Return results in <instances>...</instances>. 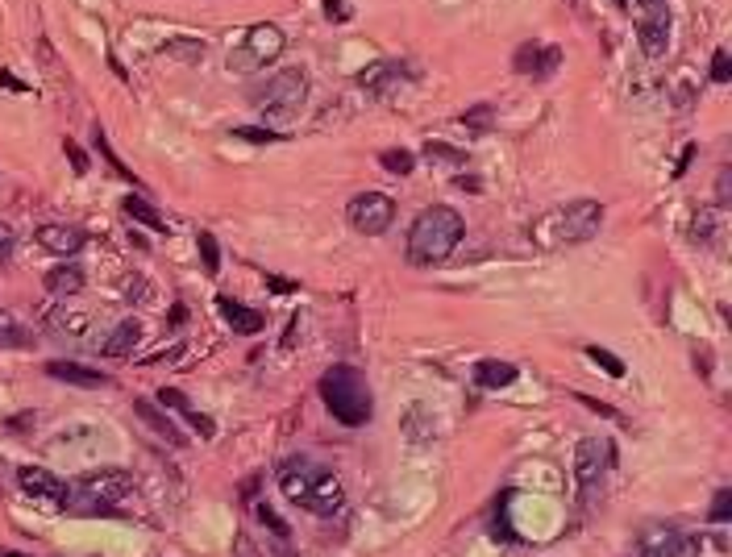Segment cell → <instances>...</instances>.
I'll use <instances>...</instances> for the list:
<instances>
[{"label": "cell", "instance_id": "6da1fadb", "mask_svg": "<svg viewBox=\"0 0 732 557\" xmlns=\"http://www.w3.org/2000/svg\"><path fill=\"white\" fill-rule=\"evenodd\" d=\"M275 479H279V491L287 495V503H296V508H304V512L333 516V512L346 508L342 479H337L329 466L313 462V458H287Z\"/></svg>", "mask_w": 732, "mask_h": 557}, {"label": "cell", "instance_id": "7a4b0ae2", "mask_svg": "<svg viewBox=\"0 0 732 557\" xmlns=\"http://www.w3.org/2000/svg\"><path fill=\"white\" fill-rule=\"evenodd\" d=\"M462 234H466V225H462V216L454 213L449 204L425 208V213L412 221V229H408V258L416 266L446 263V258L458 250Z\"/></svg>", "mask_w": 732, "mask_h": 557}, {"label": "cell", "instance_id": "3957f363", "mask_svg": "<svg viewBox=\"0 0 732 557\" xmlns=\"http://www.w3.org/2000/svg\"><path fill=\"white\" fill-rule=\"evenodd\" d=\"M129 491H134V474L129 470H117V466L88 470L75 482H67V499H63L59 512H71V516H117L113 503H121Z\"/></svg>", "mask_w": 732, "mask_h": 557}, {"label": "cell", "instance_id": "277c9868", "mask_svg": "<svg viewBox=\"0 0 732 557\" xmlns=\"http://www.w3.org/2000/svg\"><path fill=\"white\" fill-rule=\"evenodd\" d=\"M321 400L333 412V421H342L346 429H362V424L375 416V395L362 379V371L337 362L321 374Z\"/></svg>", "mask_w": 732, "mask_h": 557}, {"label": "cell", "instance_id": "5b68a950", "mask_svg": "<svg viewBox=\"0 0 732 557\" xmlns=\"http://www.w3.org/2000/svg\"><path fill=\"white\" fill-rule=\"evenodd\" d=\"M604 225V204L599 200H575V204H562L554 213H546L533 225V242L541 250H562V245H583L599 234Z\"/></svg>", "mask_w": 732, "mask_h": 557}, {"label": "cell", "instance_id": "8992f818", "mask_svg": "<svg viewBox=\"0 0 732 557\" xmlns=\"http://www.w3.org/2000/svg\"><path fill=\"white\" fill-rule=\"evenodd\" d=\"M304 96H308V84H304V71H279V75H271L266 84H258L255 92H250V100H255V108H263V117L275 125H287V121L296 117L304 108Z\"/></svg>", "mask_w": 732, "mask_h": 557}, {"label": "cell", "instance_id": "52a82bcc", "mask_svg": "<svg viewBox=\"0 0 732 557\" xmlns=\"http://www.w3.org/2000/svg\"><path fill=\"white\" fill-rule=\"evenodd\" d=\"M284 46H287L284 30H279L275 21H258V25H250V30L242 34V42L229 50V71H237V75H255V71H263L266 63L279 59Z\"/></svg>", "mask_w": 732, "mask_h": 557}, {"label": "cell", "instance_id": "ba28073f", "mask_svg": "<svg viewBox=\"0 0 732 557\" xmlns=\"http://www.w3.org/2000/svg\"><path fill=\"white\" fill-rule=\"evenodd\" d=\"M607 474H612V441L583 437L575 445V487H578V503L583 508H591L604 495Z\"/></svg>", "mask_w": 732, "mask_h": 557}, {"label": "cell", "instance_id": "9c48e42d", "mask_svg": "<svg viewBox=\"0 0 732 557\" xmlns=\"http://www.w3.org/2000/svg\"><path fill=\"white\" fill-rule=\"evenodd\" d=\"M633 13H637V42H641L645 59H662L666 46H670V30H674L670 5L666 0H641Z\"/></svg>", "mask_w": 732, "mask_h": 557}, {"label": "cell", "instance_id": "30bf717a", "mask_svg": "<svg viewBox=\"0 0 732 557\" xmlns=\"http://www.w3.org/2000/svg\"><path fill=\"white\" fill-rule=\"evenodd\" d=\"M346 216H350V225L358 229V234L379 237V234H387L391 221H396V204H391V196H383V192H362V196H354L350 204H346Z\"/></svg>", "mask_w": 732, "mask_h": 557}, {"label": "cell", "instance_id": "8fae6325", "mask_svg": "<svg viewBox=\"0 0 732 557\" xmlns=\"http://www.w3.org/2000/svg\"><path fill=\"white\" fill-rule=\"evenodd\" d=\"M512 67L528 79H549L557 67H562V46H554V42H525V46L512 55Z\"/></svg>", "mask_w": 732, "mask_h": 557}, {"label": "cell", "instance_id": "7c38bea8", "mask_svg": "<svg viewBox=\"0 0 732 557\" xmlns=\"http://www.w3.org/2000/svg\"><path fill=\"white\" fill-rule=\"evenodd\" d=\"M637 553L641 557H687V537L670 524H645L637 537Z\"/></svg>", "mask_w": 732, "mask_h": 557}, {"label": "cell", "instance_id": "4fadbf2b", "mask_svg": "<svg viewBox=\"0 0 732 557\" xmlns=\"http://www.w3.org/2000/svg\"><path fill=\"white\" fill-rule=\"evenodd\" d=\"M21 479V491L34 499H42V503H50V508H63V499H67V482L55 479L50 470H38V466H21L17 470Z\"/></svg>", "mask_w": 732, "mask_h": 557}, {"label": "cell", "instance_id": "5bb4252c", "mask_svg": "<svg viewBox=\"0 0 732 557\" xmlns=\"http://www.w3.org/2000/svg\"><path fill=\"white\" fill-rule=\"evenodd\" d=\"M92 321L96 316L84 313V308H50V313H42V324H46L55 337H67V342H79V337H88L92 333Z\"/></svg>", "mask_w": 732, "mask_h": 557}, {"label": "cell", "instance_id": "9a60e30c", "mask_svg": "<svg viewBox=\"0 0 732 557\" xmlns=\"http://www.w3.org/2000/svg\"><path fill=\"white\" fill-rule=\"evenodd\" d=\"M38 245L42 250H50V254H59V258H71L79 254L84 245H88V234L79 225H42L38 229Z\"/></svg>", "mask_w": 732, "mask_h": 557}, {"label": "cell", "instance_id": "2e32d148", "mask_svg": "<svg viewBox=\"0 0 732 557\" xmlns=\"http://www.w3.org/2000/svg\"><path fill=\"white\" fill-rule=\"evenodd\" d=\"M134 412H137V421L146 424V429H155L158 437L166 441V445H175V450L184 445V433L171 424V416H166V412H158L155 400H134Z\"/></svg>", "mask_w": 732, "mask_h": 557}, {"label": "cell", "instance_id": "e0dca14e", "mask_svg": "<svg viewBox=\"0 0 732 557\" xmlns=\"http://www.w3.org/2000/svg\"><path fill=\"white\" fill-rule=\"evenodd\" d=\"M516 366L512 362H499V358H483L475 366V383L483 387V392H504V387H512L516 383Z\"/></svg>", "mask_w": 732, "mask_h": 557}, {"label": "cell", "instance_id": "ac0fdd59", "mask_svg": "<svg viewBox=\"0 0 732 557\" xmlns=\"http://www.w3.org/2000/svg\"><path fill=\"white\" fill-rule=\"evenodd\" d=\"M46 374L59 383H71V387H105V374L92 371V366H79V362H46Z\"/></svg>", "mask_w": 732, "mask_h": 557}, {"label": "cell", "instance_id": "d6986e66", "mask_svg": "<svg viewBox=\"0 0 732 557\" xmlns=\"http://www.w3.org/2000/svg\"><path fill=\"white\" fill-rule=\"evenodd\" d=\"M137 342H142V324H137L134 316H125V321H121L117 329H113V333L105 337V342L96 345V350L105 353V358H125V353L134 350Z\"/></svg>", "mask_w": 732, "mask_h": 557}, {"label": "cell", "instance_id": "ffe728a7", "mask_svg": "<svg viewBox=\"0 0 732 557\" xmlns=\"http://www.w3.org/2000/svg\"><path fill=\"white\" fill-rule=\"evenodd\" d=\"M158 403H163V408H175L179 416L192 424V429H200V437H213V433H216L213 421H208V416H200V412L192 408V400H187L184 392H175V387H163V392H158Z\"/></svg>", "mask_w": 732, "mask_h": 557}, {"label": "cell", "instance_id": "44dd1931", "mask_svg": "<svg viewBox=\"0 0 732 557\" xmlns=\"http://www.w3.org/2000/svg\"><path fill=\"white\" fill-rule=\"evenodd\" d=\"M84 283H88V274L79 271V266H71V263L55 266V271L46 274V292L59 295V300H67V295H79V292H84Z\"/></svg>", "mask_w": 732, "mask_h": 557}, {"label": "cell", "instance_id": "7402d4cb", "mask_svg": "<svg viewBox=\"0 0 732 557\" xmlns=\"http://www.w3.org/2000/svg\"><path fill=\"white\" fill-rule=\"evenodd\" d=\"M221 316H225V324H229L234 333H242V337H255V333L263 329V313L246 308V303H234V300H221Z\"/></svg>", "mask_w": 732, "mask_h": 557}, {"label": "cell", "instance_id": "603a6c76", "mask_svg": "<svg viewBox=\"0 0 732 557\" xmlns=\"http://www.w3.org/2000/svg\"><path fill=\"white\" fill-rule=\"evenodd\" d=\"M404 79V63H391V59H383V63H375V67H366L358 75V84L366 92H387V88H396Z\"/></svg>", "mask_w": 732, "mask_h": 557}, {"label": "cell", "instance_id": "cb8c5ba5", "mask_svg": "<svg viewBox=\"0 0 732 557\" xmlns=\"http://www.w3.org/2000/svg\"><path fill=\"white\" fill-rule=\"evenodd\" d=\"M0 345H5V350H30L34 345V333L13 313H5V308H0Z\"/></svg>", "mask_w": 732, "mask_h": 557}, {"label": "cell", "instance_id": "d4e9b609", "mask_svg": "<svg viewBox=\"0 0 732 557\" xmlns=\"http://www.w3.org/2000/svg\"><path fill=\"white\" fill-rule=\"evenodd\" d=\"M121 208H125V213L134 216L137 225L155 229V234H163V229H166V221H163V216H158V208H155V204H146V200H137V196H125V204H121Z\"/></svg>", "mask_w": 732, "mask_h": 557}, {"label": "cell", "instance_id": "484cf974", "mask_svg": "<svg viewBox=\"0 0 732 557\" xmlns=\"http://www.w3.org/2000/svg\"><path fill=\"white\" fill-rule=\"evenodd\" d=\"M716 234H720V221H716L712 208L695 213V221H691V242H695V245H716Z\"/></svg>", "mask_w": 732, "mask_h": 557}, {"label": "cell", "instance_id": "4316f807", "mask_svg": "<svg viewBox=\"0 0 732 557\" xmlns=\"http://www.w3.org/2000/svg\"><path fill=\"white\" fill-rule=\"evenodd\" d=\"M425 158H429V163H446V166H462L466 163V150L449 146V142H429V146H425Z\"/></svg>", "mask_w": 732, "mask_h": 557}, {"label": "cell", "instance_id": "83f0119b", "mask_svg": "<svg viewBox=\"0 0 732 557\" xmlns=\"http://www.w3.org/2000/svg\"><path fill=\"white\" fill-rule=\"evenodd\" d=\"M379 163H383V171H391V175H408L412 166H416V158H412L408 150H383Z\"/></svg>", "mask_w": 732, "mask_h": 557}, {"label": "cell", "instance_id": "f1b7e54d", "mask_svg": "<svg viewBox=\"0 0 732 557\" xmlns=\"http://www.w3.org/2000/svg\"><path fill=\"white\" fill-rule=\"evenodd\" d=\"M92 142H96L100 154H105L108 163H113V171H117L121 179H129V184H134V171H125V163H121V158L113 154V146H108V137H105V129H100V125H92Z\"/></svg>", "mask_w": 732, "mask_h": 557}, {"label": "cell", "instance_id": "f546056e", "mask_svg": "<svg viewBox=\"0 0 732 557\" xmlns=\"http://www.w3.org/2000/svg\"><path fill=\"white\" fill-rule=\"evenodd\" d=\"M255 516H258V524H263V528H271V532H275V541H292V528H287L284 520L275 516V512L266 508V503H258V508H255Z\"/></svg>", "mask_w": 732, "mask_h": 557}, {"label": "cell", "instance_id": "4dcf8cb0", "mask_svg": "<svg viewBox=\"0 0 732 557\" xmlns=\"http://www.w3.org/2000/svg\"><path fill=\"white\" fill-rule=\"evenodd\" d=\"M196 245H200V258H205V271L216 274L221 271V250H216V237L213 234H200L196 237Z\"/></svg>", "mask_w": 732, "mask_h": 557}, {"label": "cell", "instance_id": "1f68e13d", "mask_svg": "<svg viewBox=\"0 0 732 557\" xmlns=\"http://www.w3.org/2000/svg\"><path fill=\"white\" fill-rule=\"evenodd\" d=\"M587 358L596 362V366H604V371H607V374H612V379H620V374H625V362L616 358V353L599 350V345H587Z\"/></svg>", "mask_w": 732, "mask_h": 557}, {"label": "cell", "instance_id": "d6a6232c", "mask_svg": "<svg viewBox=\"0 0 732 557\" xmlns=\"http://www.w3.org/2000/svg\"><path fill=\"white\" fill-rule=\"evenodd\" d=\"M163 55H179V59H205V42H166Z\"/></svg>", "mask_w": 732, "mask_h": 557}, {"label": "cell", "instance_id": "836d02e7", "mask_svg": "<svg viewBox=\"0 0 732 557\" xmlns=\"http://www.w3.org/2000/svg\"><path fill=\"white\" fill-rule=\"evenodd\" d=\"M732 516V491L724 487V491H716V499H712V512H707V520L712 524H724V520Z\"/></svg>", "mask_w": 732, "mask_h": 557}, {"label": "cell", "instance_id": "e575fe53", "mask_svg": "<svg viewBox=\"0 0 732 557\" xmlns=\"http://www.w3.org/2000/svg\"><path fill=\"white\" fill-rule=\"evenodd\" d=\"M234 137H242V142H263V146H266V142H279L284 134H279V129H271V125H266V129L242 125V129H234Z\"/></svg>", "mask_w": 732, "mask_h": 557}, {"label": "cell", "instance_id": "d590c367", "mask_svg": "<svg viewBox=\"0 0 732 557\" xmlns=\"http://www.w3.org/2000/svg\"><path fill=\"white\" fill-rule=\"evenodd\" d=\"M728 79H732L728 50H716V55H712V84H728Z\"/></svg>", "mask_w": 732, "mask_h": 557}, {"label": "cell", "instance_id": "8d00e7d4", "mask_svg": "<svg viewBox=\"0 0 732 557\" xmlns=\"http://www.w3.org/2000/svg\"><path fill=\"white\" fill-rule=\"evenodd\" d=\"M462 125H470V129H491V108H487V104H475V108H466V117H462Z\"/></svg>", "mask_w": 732, "mask_h": 557}, {"label": "cell", "instance_id": "74e56055", "mask_svg": "<svg viewBox=\"0 0 732 557\" xmlns=\"http://www.w3.org/2000/svg\"><path fill=\"white\" fill-rule=\"evenodd\" d=\"M150 295V283H146V274H129V283H125V300L142 303Z\"/></svg>", "mask_w": 732, "mask_h": 557}, {"label": "cell", "instance_id": "f35d334b", "mask_svg": "<svg viewBox=\"0 0 732 557\" xmlns=\"http://www.w3.org/2000/svg\"><path fill=\"white\" fill-rule=\"evenodd\" d=\"M63 150H67V158H71V166H75V175H88V154L79 150V142H63Z\"/></svg>", "mask_w": 732, "mask_h": 557}, {"label": "cell", "instance_id": "ab89813d", "mask_svg": "<svg viewBox=\"0 0 732 557\" xmlns=\"http://www.w3.org/2000/svg\"><path fill=\"white\" fill-rule=\"evenodd\" d=\"M716 200H720V204H728V200H732V171H728V166L720 171V184H716Z\"/></svg>", "mask_w": 732, "mask_h": 557}, {"label": "cell", "instance_id": "60d3db41", "mask_svg": "<svg viewBox=\"0 0 732 557\" xmlns=\"http://www.w3.org/2000/svg\"><path fill=\"white\" fill-rule=\"evenodd\" d=\"M13 245H17V237H13V229L9 225H0V263L13 254Z\"/></svg>", "mask_w": 732, "mask_h": 557}, {"label": "cell", "instance_id": "b9f144b4", "mask_svg": "<svg viewBox=\"0 0 732 557\" xmlns=\"http://www.w3.org/2000/svg\"><path fill=\"white\" fill-rule=\"evenodd\" d=\"M325 13H329V21H346L350 13H346V0H325Z\"/></svg>", "mask_w": 732, "mask_h": 557}, {"label": "cell", "instance_id": "7bdbcfd3", "mask_svg": "<svg viewBox=\"0 0 732 557\" xmlns=\"http://www.w3.org/2000/svg\"><path fill=\"white\" fill-rule=\"evenodd\" d=\"M616 9H628V0H616Z\"/></svg>", "mask_w": 732, "mask_h": 557}, {"label": "cell", "instance_id": "ee69618b", "mask_svg": "<svg viewBox=\"0 0 732 557\" xmlns=\"http://www.w3.org/2000/svg\"><path fill=\"white\" fill-rule=\"evenodd\" d=\"M567 5H578V0H567Z\"/></svg>", "mask_w": 732, "mask_h": 557}]
</instances>
